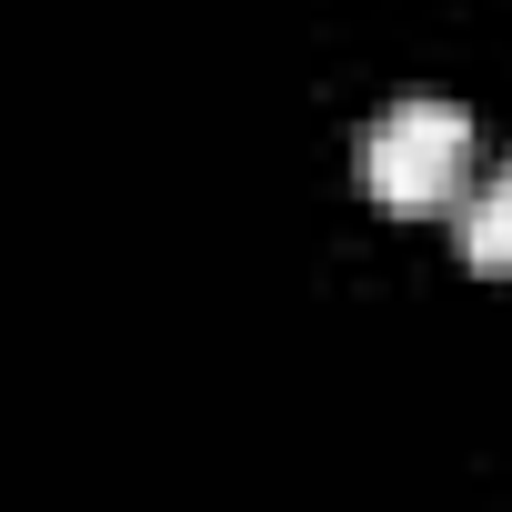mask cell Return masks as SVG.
<instances>
[{
  "mask_svg": "<svg viewBox=\"0 0 512 512\" xmlns=\"http://www.w3.org/2000/svg\"><path fill=\"white\" fill-rule=\"evenodd\" d=\"M472 171V111L462 101H392L352 141V181L382 211H442Z\"/></svg>",
  "mask_w": 512,
  "mask_h": 512,
  "instance_id": "6da1fadb",
  "label": "cell"
},
{
  "mask_svg": "<svg viewBox=\"0 0 512 512\" xmlns=\"http://www.w3.org/2000/svg\"><path fill=\"white\" fill-rule=\"evenodd\" d=\"M462 262H472V272H492V282L512 272V161L462 201Z\"/></svg>",
  "mask_w": 512,
  "mask_h": 512,
  "instance_id": "7a4b0ae2",
  "label": "cell"
}]
</instances>
